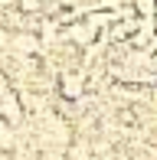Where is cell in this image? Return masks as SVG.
<instances>
[{"instance_id":"1","label":"cell","mask_w":157,"mask_h":160,"mask_svg":"<svg viewBox=\"0 0 157 160\" xmlns=\"http://www.w3.org/2000/svg\"><path fill=\"white\" fill-rule=\"evenodd\" d=\"M82 92V78H66V95H78Z\"/></svg>"},{"instance_id":"2","label":"cell","mask_w":157,"mask_h":160,"mask_svg":"<svg viewBox=\"0 0 157 160\" xmlns=\"http://www.w3.org/2000/svg\"><path fill=\"white\" fill-rule=\"evenodd\" d=\"M59 3H72V0H59Z\"/></svg>"}]
</instances>
